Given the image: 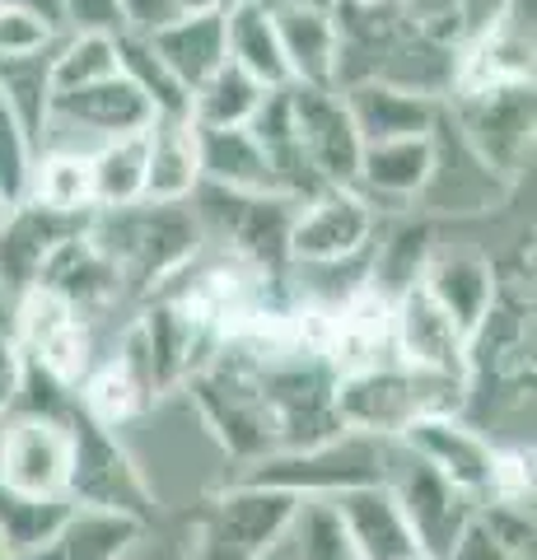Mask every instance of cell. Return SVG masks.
<instances>
[{"label": "cell", "mask_w": 537, "mask_h": 560, "mask_svg": "<svg viewBox=\"0 0 537 560\" xmlns=\"http://www.w3.org/2000/svg\"><path fill=\"white\" fill-rule=\"evenodd\" d=\"M0 560H10V551H5V541H0Z\"/></svg>", "instance_id": "obj_50"}, {"label": "cell", "mask_w": 537, "mask_h": 560, "mask_svg": "<svg viewBox=\"0 0 537 560\" xmlns=\"http://www.w3.org/2000/svg\"><path fill=\"white\" fill-rule=\"evenodd\" d=\"M14 388H20V378H0V416H10V407H14Z\"/></svg>", "instance_id": "obj_46"}, {"label": "cell", "mask_w": 537, "mask_h": 560, "mask_svg": "<svg viewBox=\"0 0 537 560\" xmlns=\"http://www.w3.org/2000/svg\"><path fill=\"white\" fill-rule=\"evenodd\" d=\"M0 10H28V14H43L47 24L61 28V0H0Z\"/></svg>", "instance_id": "obj_43"}, {"label": "cell", "mask_w": 537, "mask_h": 560, "mask_svg": "<svg viewBox=\"0 0 537 560\" xmlns=\"http://www.w3.org/2000/svg\"><path fill=\"white\" fill-rule=\"evenodd\" d=\"M90 168H94V206L98 210L145 201V131L103 140L90 154Z\"/></svg>", "instance_id": "obj_33"}, {"label": "cell", "mask_w": 537, "mask_h": 560, "mask_svg": "<svg viewBox=\"0 0 537 560\" xmlns=\"http://www.w3.org/2000/svg\"><path fill=\"white\" fill-rule=\"evenodd\" d=\"M346 113H351L355 131L365 145H378V140H407V136H430L440 121V103L411 90H397V84L384 80H360L341 90Z\"/></svg>", "instance_id": "obj_20"}, {"label": "cell", "mask_w": 537, "mask_h": 560, "mask_svg": "<svg viewBox=\"0 0 537 560\" xmlns=\"http://www.w3.org/2000/svg\"><path fill=\"white\" fill-rule=\"evenodd\" d=\"M28 201H38L61 215H94V168L90 154L80 150H43V160L33 164V187Z\"/></svg>", "instance_id": "obj_31"}, {"label": "cell", "mask_w": 537, "mask_h": 560, "mask_svg": "<svg viewBox=\"0 0 537 560\" xmlns=\"http://www.w3.org/2000/svg\"><path fill=\"white\" fill-rule=\"evenodd\" d=\"M454 94L458 140L495 183H514L533 154V80H500Z\"/></svg>", "instance_id": "obj_6"}, {"label": "cell", "mask_w": 537, "mask_h": 560, "mask_svg": "<svg viewBox=\"0 0 537 560\" xmlns=\"http://www.w3.org/2000/svg\"><path fill=\"white\" fill-rule=\"evenodd\" d=\"M448 560H514V556H510V551H500V547H495V537L472 518V523H467V533L454 541Z\"/></svg>", "instance_id": "obj_42"}, {"label": "cell", "mask_w": 537, "mask_h": 560, "mask_svg": "<svg viewBox=\"0 0 537 560\" xmlns=\"http://www.w3.org/2000/svg\"><path fill=\"white\" fill-rule=\"evenodd\" d=\"M84 234L117 267L122 290L154 294L197 257L201 220L187 201H131L94 210Z\"/></svg>", "instance_id": "obj_1"}, {"label": "cell", "mask_w": 537, "mask_h": 560, "mask_svg": "<svg viewBox=\"0 0 537 560\" xmlns=\"http://www.w3.org/2000/svg\"><path fill=\"white\" fill-rule=\"evenodd\" d=\"M388 467H393L388 440L365 434V430H337L318 444L267 453V458L248 463L238 481L281 490V495H294L300 504H327V500L346 495V490L384 486Z\"/></svg>", "instance_id": "obj_2"}, {"label": "cell", "mask_w": 537, "mask_h": 560, "mask_svg": "<svg viewBox=\"0 0 537 560\" xmlns=\"http://www.w3.org/2000/svg\"><path fill=\"white\" fill-rule=\"evenodd\" d=\"M421 257H425V230L421 224H407V230H397L384 248H378V267H374V285L378 280H393L388 300H397L407 285L421 280Z\"/></svg>", "instance_id": "obj_37"}, {"label": "cell", "mask_w": 537, "mask_h": 560, "mask_svg": "<svg viewBox=\"0 0 537 560\" xmlns=\"http://www.w3.org/2000/svg\"><path fill=\"white\" fill-rule=\"evenodd\" d=\"M262 94H267V84H257L248 70L224 61L215 75H206L197 90L187 94V121H192V127H248Z\"/></svg>", "instance_id": "obj_30"}, {"label": "cell", "mask_w": 537, "mask_h": 560, "mask_svg": "<svg viewBox=\"0 0 537 560\" xmlns=\"http://www.w3.org/2000/svg\"><path fill=\"white\" fill-rule=\"evenodd\" d=\"M192 197L206 201V206H192L197 220L215 224L238 261H248L257 271H271L285 257L290 220L300 210L294 197H285V191H224L211 183H197Z\"/></svg>", "instance_id": "obj_8"}, {"label": "cell", "mask_w": 537, "mask_h": 560, "mask_svg": "<svg viewBox=\"0 0 537 560\" xmlns=\"http://www.w3.org/2000/svg\"><path fill=\"white\" fill-rule=\"evenodd\" d=\"M145 38L164 57V66L178 75V84L187 94H192L206 75H215V70L230 61V57H224V14L220 10L183 14V20L145 33Z\"/></svg>", "instance_id": "obj_27"}, {"label": "cell", "mask_w": 537, "mask_h": 560, "mask_svg": "<svg viewBox=\"0 0 537 560\" xmlns=\"http://www.w3.org/2000/svg\"><path fill=\"white\" fill-rule=\"evenodd\" d=\"M10 210H14V206H10L5 197H0V224H5V215H10Z\"/></svg>", "instance_id": "obj_49"}, {"label": "cell", "mask_w": 537, "mask_h": 560, "mask_svg": "<svg viewBox=\"0 0 537 560\" xmlns=\"http://www.w3.org/2000/svg\"><path fill=\"white\" fill-rule=\"evenodd\" d=\"M61 33L38 51L0 57V108L24 127V136L33 140V150L43 145V127H47V113H51V66H57Z\"/></svg>", "instance_id": "obj_28"}, {"label": "cell", "mask_w": 537, "mask_h": 560, "mask_svg": "<svg viewBox=\"0 0 537 560\" xmlns=\"http://www.w3.org/2000/svg\"><path fill=\"white\" fill-rule=\"evenodd\" d=\"M66 425H71V481H66V500L84 504V510H113V514L150 523L154 495L141 477V467L113 440V430H103L98 420L84 416L80 401L66 416Z\"/></svg>", "instance_id": "obj_7"}, {"label": "cell", "mask_w": 537, "mask_h": 560, "mask_svg": "<svg viewBox=\"0 0 537 560\" xmlns=\"http://www.w3.org/2000/svg\"><path fill=\"white\" fill-rule=\"evenodd\" d=\"M33 164H38V150H33V140L24 136L20 121L0 108V197H5L10 206H24L28 201Z\"/></svg>", "instance_id": "obj_36"}, {"label": "cell", "mask_w": 537, "mask_h": 560, "mask_svg": "<svg viewBox=\"0 0 537 560\" xmlns=\"http://www.w3.org/2000/svg\"><path fill=\"white\" fill-rule=\"evenodd\" d=\"M183 20L178 0H122V33H154Z\"/></svg>", "instance_id": "obj_41"}, {"label": "cell", "mask_w": 537, "mask_h": 560, "mask_svg": "<svg viewBox=\"0 0 537 560\" xmlns=\"http://www.w3.org/2000/svg\"><path fill=\"white\" fill-rule=\"evenodd\" d=\"M294 528H300V541H294L290 560H355L327 504H308V510H300Z\"/></svg>", "instance_id": "obj_38"}, {"label": "cell", "mask_w": 537, "mask_h": 560, "mask_svg": "<svg viewBox=\"0 0 537 560\" xmlns=\"http://www.w3.org/2000/svg\"><path fill=\"white\" fill-rule=\"evenodd\" d=\"M211 5H215V10H220V14H230V10H234V5H244V0H211Z\"/></svg>", "instance_id": "obj_47"}, {"label": "cell", "mask_w": 537, "mask_h": 560, "mask_svg": "<svg viewBox=\"0 0 537 560\" xmlns=\"http://www.w3.org/2000/svg\"><path fill=\"white\" fill-rule=\"evenodd\" d=\"M300 510L304 504L294 495L234 477L206 504L187 560H267L281 541H290Z\"/></svg>", "instance_id": "obj_4"}, {"label": "cell", "mask_w": 537, "mask_h": 560, "mask_svg": "<svg viewBox=\"0 0 537 560\" xmlns=\"http://www.w3.org/2000/svg\"><path fill=\"white\" fill-rule=\"evenodd\" d=\"M0 331H14V294L0 285Z\"/></svg>", "instance_id": "obj_45"}, {"label": "cell", "mask_w": 537, "mask_h": 560, "mask_svg": "<svg viewBox=\"0 0 537 560\" xmlns=\"http://www.w3.org/2000/svg\"><path fill=\"white\" fill-rule=\"evenodd\" d=\"M435 136V131H430ZM430 136H407V140H378V145L360 150L355 168V191L370 206H407L425 191L430 168H435V145Z\"/></svg>", "instance_id": "obj_21"}, {"label": "cell", "mask_w": 537, "mask_h": 560, "mask_svg": "<svg viewBox=\"0 0 537 560\" xmlns=\"http://www.w3.org/2000/svg\"><path fill=\"white\" fill-rule=\"evenodd\" d=\"M267 10L285 51L290 84L337 90V51H341L337 10L314 5V0H267Z\"/></svg>", "instance_id": "obj_17"}, {"label": "cell", "mask_w": 537, "mask_h": 560, "mask_svg": "<svg viewBox=\"0 0 537 560\" xmlns=\"http://www.w3.org/2000/svg\"><path fill=\"white\" fill-rule=\"evenodd\" d=\"M374 238V206L355 187H323L304 197L290 220L285 257L304 267H337L370 248Z\"/></svg>", "instance_id": "obj_10"}, {"label": "cell", "mask_w": 537, "mask_h": 560, "mask_svg": "<svg viewBox=\"0 0 537 560\" xmlns=\"http://www.w3.org/2000/svg\"><path fill=\"white\" fill-rule=\"evenodd\" d=\"M197 131L187 117H154L145 127V201H192Z\"/></svg>", "instance_id": "obj_26"}, {"label": "cell", "mask_w": 537, "mask_h": 560, "mask_svg": "<svg viewBox=\"0 0 537 560\" xmlns=\"http://www.w3.org/2000/svg\"><path fill=\"white\" fill-rule=\"evenodd\" d=\"M397 440L411 458H421L425 467H435L448 486H458L463 495H472L477 504L491 500L495 486V448L481 430L463 425L454 411L444 416H421L411 425L397 430Z\"/></svg>", "instance_id": "obj_14"}, {"label": "cell", "mask_w": 537, "mask_h": 560, "mask_svg": "<svg viewBox=\"0 0 537 560\" xmlns=\"http://www.w3.org/2000/svg\"><path fill=\"white\" fill-rule=\"evenodd\" d=\"M0 378H20V341H14V331H0Z\"/></svg>", "instance_id": "obj_44"}, {"label": "cell", "mask_w": 537, "mask_h": 560, "mask_svg": "<svg viewBox=\"0 0 537 560\" xmlns=\"http://www.w3.org/2000/svg\"><path fill=\"white\" fill-rule=\"evenodd\" d=\"M84 224H90V215H61V210H47L38 201L14 206L5 224H0V285L20 300L24 290L38 285V271L51 257V248L61 238L80 234Z\"/></svg>", "instance_id": "obj_18"}, {"label": "cell", "mask_w": 537, "mask_h": 560, "mask_svg": "<svg viewBox=\"0 0 537 560\" xmlns=\"http://www.w3.org/2000/svg\"><path fill=\"white\" fill-rule=\"evenodd\" d=\"M38 285L51 290L57 300H66L71 308L90 313V308H103L122 294V276H117L113 261L90 243V234L80 230V234L61 238L57 248H51V257L38 271Z\"/></svg>", "instance_id": "obj_22"}, {"label": "cell", "mask_w": 537, "mask_h": 560, "mask_svg": "<svg viewBox=\"0 0 537 560\" xmlns=\"http://www.w3.org/2000/svg\"><path fill=\"white\" fill-rule=\"evenodd\" d=\"M267 560H290V547H285V541H281V547H276V551H271Z\"/></svg>", "instance_id": "obj_48"}, {"label": "cell", "mask_w": 537, "mask_h": 560, "mask_svg": "<svg viewBox=\"0 0 537 560\" xmlns=\"http://www.w3.org/2000/svg\"><path fill=\"white\" fill-rule=\"evenodd\" d=\"M397 510L407 514L416 541L425 547L430 560H448L454 541L467 533V523L477 518V500L463 495L458 486H448L435 467H425L421 458H411L402 467H388V481Z\"/></svg>", "instance_id": "obj_12"}, {"label": "cell", "mask_w": 537, "mask_h": 560, "mask_svg": "<svg viewBox=\"0 0 537 560\" xmlns=\"http://www.w3.org/2000/svg\"><path fill=\"white\" fill-rule=\"evenodd\" d=\"M197 131V173L201 183L224 191H281L267 150L248 127H192Z\"/></svg>", "instance_id": "obj_23"}, {"label": "cell", "mask_w": 537, "mask_h": 560, "mask_svg": "<svg viewBox=\"0 0 537 560\" xmlns=\"http://www.w3.org/2000/svg\"><path fill=\"white\" fill-rule=\"evenodd\" d=\"M145 523L141 518H127V514H113V510H84L75 504L66 523L51 533L47 547L28 551L20 560H127L131 547L141 541Z\"/></svg>", "instance_id": "obj_24"}, {"label": "cell", "mask_w": 537, "mask_h": 560, "mask_svg": "<svg viewBox=\"0 0 537 560\" xmlns=\"http://www.w3.org/2000/svg\"><path fill=\"white\" fill-rule=\"evenodd\" d=\"M458 401H463V378L421 374L397 360L337 378L341 430H365V434H378V440H388V434H397L421 416L458 411Z\"/></svg>", "instance_id": "obj_3"}, {"label": "cell", "mask_w": 537, "mask_h": 560, "mask_svg": "<svg viewBox=\"0 0 537 560\" xmlns=\"http://www.w3.org/2000/svg\"><path fill=\"white\" fill-rule=\"evenodd\" d=\"M355 560H430L388 486H360L327 500Z\"/></svg>", "instance_id": "obj_16"}, {"label": "cell", "mask_w": 537, "mask_h": 560, "mask_svg": "<svg viewBox=\"0 0 537 560\" xmlns=\"http://www.w3.org/2000/svg\"><path fill=\"white\" fill-rule=\"evenodd\" d=\"M117 70L141 90L154 117H187V90L164 66V57L150 47L145 33H117Z\"/></svg>", "instance_id": "obj_34"}, {"label": "cell", "mask_w": 537, "mask_h": 560, "mask_svg": "<svg viewBox=\"0 0 537 560\" xmlns=\"http://www.w3.org/2000/svg\"><path fill=\"white\" fill-rule=\"evenodd\" d=\"M187 397L197 401L201 420L234 458L257 463L281 448V430H276L271 407L244 355H206L187 374Z\"/></svg>", "instance_id": "obj_5"}, {"label": "cell", "mask_w": 537, "mask_h": 560, "mask_svg": "<svg viewBox=\"0 0 537 560\" xmlns=\"http://www.w3.org/2000/svg\"><path fill=\"white\" fill-rule=\"evenodd\" d=\"M14 341L24 360H33L66 388H80V378L94 370V337L84 313L43 285L14 300Z\"/></svg>", "instance_id": "obj_9"}, {"label": "cell", "mask_w": 537, "mask_h": 560, "mask_svg": "<svg viewBox=\"0 0 537 560\" xmlns=\"http://www.w3.org/2000/svg\"><path fill=\"white\" fill-rule=\"evenodd\" d=\"M57 24H47L43 14L28 10H0V57H24V51H38L57 38Z\"/></svg>", "instance_id": "obj_39"}, {"label": "cell", "mask_w": 537, "mask_h": 560, "mask_svg": "<svg viewBox=\"0 0 537 560\" xmlns=\"http://www.w3.org/2000/svg\"><path fill=\"white\" fill-rule=\"evenodd\" d=\"M71 425L57 416H0V486L24 495H66Z\"/></svg>", "instance_id": "obj_13"}, {"label": "cell", "mask_w": 537, "mask_h": 560, "mask_svg": "<svg viewBox=\"0 0 537 560\" xmlns=\"http://www.w3.org/2000/svg\"><path fill=\"white\" fill-rule=\"evenodd\" d=\"M290 113H294V140H300L314 178L323 187H355L365 140H360L351 113H346L341 90L290 84Z\"/></svg>", "instance_id": "obj_11"}, {"label": "cell", "mask_w": 537, "mask_h": 560, "mask_svg": "<svg viewBox=\"0 0 537 560\" xmlns=\"http://www.w3.org/2000/svg\"><path fill=\"white\" fill-rule=\"evenodd\" d=\"M224 57L238 70H248L257 84H267V90L290 84V66H285L281 38H276L267 0H244V5L224 14Z\"/></svg>", "instance_id": "obj_29"}, {"label": "cell", "mask_w": 537, "mask_h": 560, "mask_svg": "<svg viewBox=\"0 0 537 560\" xmlns=\"http://www.w3.org/2000/svg\"><path fill=\"white\" fill-rule=\"evenodd\" d=\"M117 75V33H61L57 66H51V94L84 90Z\"/></svg>", "instance_id": "obj_35"}, {"label": "cell", "mask_w": 537, "mask_h": 560, "mask_svg": "<svg viewBox=\"0 0 537 560\" xmlns=\"http://www.w3.org/2000/svg\"><path fill=\"white\" fill-rule=\"evenodd\" d=\"M66 33H122V0H61Z\"/></svg>", "instance_id": "obj_40"}, {"label": "cell", "mask_w": 537, "mask_h": 560, "mask_svg": "<svg viewBox=\"0 0 537 560\" xmlns=\"http://www.w3.org/2000/svg\"><path fill=\"white\" fill-rule=\"evenodd\" d=\"M71 510L75 504L66 495H24V490L0 486V541H5L10 560L47 547Z\"/></svg>", "instance_id": "obj_32"}, {"label": "cell", "mask_w": 537, "mask_h": 560, "mask_svg": "<svg viewBox=\"0 0 537 560\" xmlns=\"http://www.w3.org/2000/svg\"><path fill=\"white\" fill-rule=\"evenodd\" d=\"M47 121H66V127H80L98 140H117V136H136L154 121V108L141 98V90L117 70V75L84 84V90H66L51 94V113ZM47 131V127H43Z\"/></svg>", "instance_id": "obj_19"}, {"label": "cell", "mask_w": 537, "mask_h": 560, "mask_svg": "<svg viewBox=\"0 0 537 560\" xmlns=\"http://www.w3.org/2000/svg\"><path fill=\"white\" fill-rule=\"evenodd\" d=\"M421 285L425 294L435 300L448 318H454V327L463 331V337H472L477 323L487 318V308L495 304V267L487 257H472V253H454V257H435L430 267L421 271Z\"/></svg>", "instance_id": "obj_25"}, {"label": "cell", "mask_w": 537, "mask_h": 560, "mask_svg": "<svg viewBox=\"0 0 537 560\" xmlns=\"http://www.w3.org/2000/svg\"><path fill=\"white\" fill-rule=\"evenodd\" d=\"M393 323V355L397 364H411L421 374H444L467 383V337L454 327V318L430 300L425 285L416 280L397 300H388Z\"/></svg>", "instance_id": "obj_15"}]
</instances>
